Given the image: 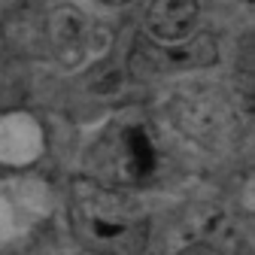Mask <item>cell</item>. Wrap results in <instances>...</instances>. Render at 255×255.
<instances>
[{
  "label": "cell",
  "mask_w": 255,
  "mask_h": 255,
  "mask_svg": "<svg viewBox=\"0 0 255 255\" xmlns=\"http://www.w3.org/2000/svg\"><path fill=\"white\" fill-rule=\"evenodd\" d=\"M167 116L179 134H185L188 140H195L207 149H225L237 131L228 98L222 91L204 88V85L176 91L167 104Z\"/></svg>",
  "instance_id": "7a4b0ae2"
},
{
  "label": "cell",
  "mask_w": 255,
  "mask_h": 255,
  "mask_svg": "<svg viewBox=\"0 0 255 255\" xmlns=\"http://www.w3.org/2000/svg\"><path fill=\"white\" fill-rule=\"evenodd\" d=\"M176 255H222V252L216 246H210V243H201V246H188V249H182Z\"/></svg>",
  "instance_id": "52a82bcc"
},
{
  "label": "cell",
  "mask_w": 255,
  "mask_h": 255,
  "mask_svg": "<svg viewBox=\"0 0 255 255\" xmlns=\"http://www.w3.org/2000/svg\"><path fill=\"white\" fill-rule=\"evenodd\" d=\"M70 228L98 255H140L149 246L146 213L107 185H79L70 198Z\"/></svg>",
  "instance_id": "6da1fadb"
},
{
  "label": "cell",
  "mask_w": 255,
  "mask_h": 255,
  "mask_svg": "<svg viewBox=\"0 0 255 255\" xmlns=\"http://www.w3.org/2000/svg\"><path fill=\"white\" fill-rule=\"evenodd\" d=\"M101 6H110V9H128V6H137L143 0H98Z\"/></svg>",
  "instance_id": "ba28073f"
},
{
  "label": "cell",
  "mask_w": 255,
  "mask_h": 255,
  "mask_svg": "<svg viewBox=\"0 0 255 255\" xmlns=\"http://www.w3.org/2000/svg\"><path fill=\"white\" fill-rule=\"evenodd\" d=\"M113 155H110V167L119 173V179L125 182H140L146 176H152L155 170V143L149 137L146 128L140 125H125L119 137L113 140Z\"/></svg>",
  "instance_id": "8992f818"
},
{
  "label": "cell",
  "mask_w": 255,
  "mask_h": 255,
  "mask_svg": "<svg viewBox=\"0 0 255 255\" xmlns=\"http://www.w3.org/2000/svg\"><path fill=\"white\" fill-rule=\"evenodd\" d=\"M46 15V49L58 58L64 67H79L94 52H98L101 30L79 6L73 3H58Z\"/></svg>",
  "instance_id": "277c9868"
},
{
  "label": "cell",
  "mask_w": 255,
  "mask_h": 255,
  "mask_svg": "<svg viewBox=\"0 0 255 255\" xmlns=\"http://www.w3.org/2000/svg\"><path fill=\"white\" fill-rule=\"evenodd\" d=\"M216 61H219V40L198 27L191 37L176 40V43L146 40L137 49V55L131 58V67L140 76H173V73L204 70Z\"/></svg>",
  "instance_id": "3957f363"
},
{
  "label": "cell",
  "mask_w": 255,
  "mask_h": 255,
  "mask_svg": "<svg viewBox=\"0 0 255 255\" xmlns=\"http://www.w3.org/2000/svg\"><path fill=\"white\" fill-rule=\"evenodd\" d=\"M146 40L176 43L201 27V0H143Z\"/></svg>",
  "instance_id": "5b68a950"
}]
</instances>
